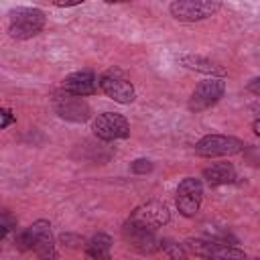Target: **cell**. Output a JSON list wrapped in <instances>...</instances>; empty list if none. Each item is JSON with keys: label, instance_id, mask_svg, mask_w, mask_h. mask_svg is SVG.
I'll list each match as a JSON object with an SVG mask.
<instances>
[{"label": "cell", "instance_id": "7c38bea8", "mask_svg": "<svg viewBox=\"0 0 260 260\" xmlns=\"http://www.w3.org/2000/svg\"><path fill=\"white\" fill-rule=\"evenodd\" d=\"M100 81V89L110 98L114 100L116 104H122V106H128L136 100V89L132 85L130 79H126L122 73L118 71H106L98 77Z\"/></svg>", "mask_w": 260, "mask_h": 260}, {"label": "cell", "instance_id": "ffe728a7", "mask_svg": "<svg viewBox=\"0 0 260 260\" xmlns=\"http://www.w3.org/2000/svg\"><path fill=\"white\" fill-rule=\"evenodd\" d=\"M152 169H154V165L150 158H134L130 162V173H134V175H148V173H152Z\"/></svg>", "mask_w": 260, "mask_h": 260}, {"label": "cell", "instance_id": "ba28073f", "mask_svg": "<svg viewBox=\"0 0 260 260\" xmlns=\"http://www.w3.org/2000/svg\"><path fill=\"white\" fill-rule=\"evenodd\" d=\"M128 221L144 228V230H150V232H156L160 228H165L169 221H171V209L165 201H158V199H150V201H144L140 205H136L130 215H128Z\"/></svg>", "mask_w": 260, "mask_h": 260}, {"label": "cell", "instance_id": "d6986e66", "mask_svg": "<svg viewBox=\"0 0 260 260\" xmlns=\"http://www.w3.org/2000/svg\"><path fill=\"white\" fill-rule=\"evenodd\" d=\"M59 242L63 244V246H67V248H85V244H87V240L85 238H81V236H77V234H71V232H65V234H61L59 236Z\"/></svg>", "mask_w": 260, "mask_h": 260}, {"label": "cell", "instance_id": "30bf717a", "mask_svg": "<svg viewBox=\"0 0 260 260\" xmlns=\"http://www.w3.org/2000/svg\"><path fill=\"white\" fill-rule=\"evenodd\" d=\"M122 240L128 250L140 254V256H152L160 252V238H156V232L144 230L132 221L122 223Z\"/></svg>", "mask_w": 260, "mask_h": 260}, {"label": "cell", "instance_id": "2e32d148", "mask_svg": "<svg viewBox=\"0 0 260 260\" xmlns=\"http://www.w3.org/2000/svg\"><path fill=\"white\" fill-rule=\"evenodd\" d=\"M112 246H114L112 236L106 232H98L87 240L83 252L87 254L89 260H112Z\"/></svg>", "mask_w": 260, "mask_h": 260}, {"label": "cell", "instance_id": "8992f818", "mask_svg": "<svg viewBox=\"0 0 260 260\" xmlns=\"http://www.w3.org/2000/svg\"><path fill=\"white\" fill-rule=\"evenodd\" d=\"M225 85H228V83H225V77H205V79H201V81L193 87V91H191V95H189V100H187L189 112L201 114V112L213 108V106L223 98Z\"/></svg>", "mask_w": 260, "mask_h": 260}, {"label": "cell", "instance_id": "9c48e42d", "mask_svg": "<svg viewBox=\"0 0 260 260\" xmlns=\"http://www.w3.org/2000/svg\"><path fill=\"white\" fill-rule=\"evenodd\" d=\"M201 203H203V183H201V179L185 177L177 185V191H175V207H177V211L183 217L191 219V217H195L199 213Z\"/></svg>", "mask_w": 260, "mask_h": 260}, {"label": "cell", "instance_id": "4fadbf2b", "mask_svg": "<svg viewBox=\"0 0 260 260\" xmlns=\"http://www.w3.org/2000/svg\"><path fill=\"white\" fill-rule=\"evenodd\" d=\"M100 87V81L95 77V73L91 69H79V71H73L69 73L63 81H61V89L67 91V93H73V95H79V98H87V95H93Z\"/></svg>", "mask_w": 260, "mask_h": 260}, {"label": "cell", "instance_id": "8fae6325", "mask_svg": "<svg viewBox=\"0 0 260 260\" xmlns=\"http://www.w3.org/2000/svg\"><path fill=\"white\" fill-rule=\"evenodd\" d=\"M93 134L102 142H116L130 136V122L118 112H102L93 118Z\"/></svg>", "mask_w": 260, "mask_h": 260}, {"label": "cell", "instance_id": "277c9868", "mask_svg": "<svg viewBox=\"0 0 260 260\" xmlns=\"http://www.w3.org/2000/svg\"><path fill=\"white\" fill-rule=\"evenodd\" d=\"M246 148L244 140L232 134H205L201 136L193 150L201 158H219V156H234Z\"/></svg>", "mask_w": 260, "mask_h": 260}, {"label": "cell", "instance_id": "5bb4252c", "mask_svg": "<svg viewBox=\"0 0 260 260\" xmlns=\"http://www.w3.org/2000/svg\"><path fill=\"white\" fill-rule=\"evenodd\" d=\"M179 65L189 69V71H195V73H203L207 77H225L228 71L223 65H219L217 61L209 59V57H203V55H195V53H183L179 55Z\"/></svg>", "mask_w": 260, "mask_h": 260}, {"label": "cell", "instance_id": "5b68a950", "mask_svg": "<svg viewBox=\"0 0 260 260\" xmlns=\"http://www.w3.org/2000/svg\"><path fill=\"white\" fill-rule=\"evenodd\" d=\"M223 4L219 0H175L169 4V12L179 22H201L215 16Z\"/></svg>", "mask_w": 260, "mask_h": 260}, {"label": "cell", "instance_id": "cb8c5ba5", "mask_svg": "<svg viewBox=\"0 0 260 260\" xmlns=\"http://www.w3.org/2000/svg\"><path fill=\"white\" fill-rule=\"evenodd\" d=\"M252 132H254V134L260 138V118H256V120L252 122Z\"/></svg>", "mask_w": 260, "mask_h": 260}, {"label": "cell", "instance_id": "ac0fdd59", "mask_svg": "<svg viewBox=\"0 0 260 260\" xmlns=\"http://www.w3.org/2000/svg\"><path fill=\"white\" fill-rule=\"evenodd\" d=\"M16 225H18V219L10 213V211H2V217H0V238L4 240L10 232H14L16 230Z\"/></svg>", "mask_w": 260, "mask_h": 260}, {"label": "cell", "instance_id": "52a82bcc", "mask_svg": "<svg viewBox=\"0 0 260 260\" xmlns=\"http://www.w3.org/2000/svg\"><path fill=\"white\" fill-rule=\"evenodd\" d=\"M51 104H53L55 114H57L61 120H65V122L83 124V122H87V120L91 118V106L85 102V98L67 93V91H63V89H59V91L53 93Z\"/></svg>", "mask_w": 260, "mask_h": 260}, {"label": "cell", "instance_id": "9a60e30c", "mask_svg": "<svg viewBox=\"0 0 260 260\" xmlns=\"http://www.w3.org/2000/svg\"><path fill=\"white\" fill-rule=\"evenodd\" d=\"M201 175L209 187H223L238 181V173L232 162H213L211 167H205Z\"/></svg>", "mask_w": 260, "mask_h": 260}, {"label": "cell", "instance_id": "603a6c76", "mask_svg": "<svg viewBox=\"0 0 260 260\" xmlns=\"http://www.w3.org/2000/svg\"><path fill=\"white\" fill-rule=\"evenodd\" d=\"M81 2H57L55 6L57 8H73V6H79Z\"/></svg>", "mask_w": 260, "mask_h": 260}, {"label": "cell", "instance_id": "e0dca14e", "mask_svg": "<svg viewBox=\"0 0 260 260\" xmlns=\"http://www.w3.org/2000/svg\"><path fill=\"white\" fill-rule=\"evenodd\" d=\"M160 252L167 256V260H189V250L185 244L173 238H160Z\"/></svg>", "mask_w": 260, "mask_h": 260}, {"label": "cell", "instance_id": "7402d4cb", "mask_svg": "<svg viewBox=\"0 0 260 260\" xmlns=\"http://www.w3.org/2000/svg\"><path fill=\"white\" fill-rule=\"evenodd\" d=\"M246 91H250L252 95H260V75L258 77H252L246 83Z\"/></svg>", "mask_w": 260, "mask_h": 260}, {"label": "cell", "instance_id": "44dd1931", "mask_svg": "<svg viewBox=\"0 0 260 260\" xmlns=\"http://www.w3.org/2000/svg\"><path fill=\"white\" fill-rule=\"evenodd\" d=\"M0 118H2V120H0V128H2V130H6L10 124L16 122V116L12 114L10 108H2V110H0Z\"/></svg>", "mask_w": 260, "mask_h": 260}, {"label": "cell", "instance_id": "3957f363", "mask_svg": "<svg viewBox=\"0 0 260 260\" xmlns=\"http://www.w3.org/2000/svg\"><path fill=\"white\" fill-rule=\"evenodd\" d=\"M185 248L189 254L201 258V260H248V254L228 242L211 240V238H187Z\"/></svg>", "mask_w": 260, "mask_h": 260}, {"label": "cell", "instance_id": "7a4b0ae2", "mask_svg": "<svg viewBox=\"0 0 260 260\" xmlns=\"http://www.w3.org/2000/svg\"><path fill=\"white\" fill-rule=\"evenodd\" d=\"M47 14L37 6H16L8 12L6 30L14 41H28L43 32Z\"/></svg>", "mask_w": 260, "mask_h": 260}, {"label": "cell", "instance_id": "6da1fadb", "mask_svg": "<svg viewBox=\"0 0 260 260\" xmlns=\"http://www.w3.org/2000/svg\"><path fill=\"white\" fill-rule=\"evenodd\" d=\"M14 246L20 252H35L39 260H57L59 248L49 219H35L28 228L20 230L14 238Z\"/></svg>", "mask_w": 260, "mask_h": 260}]
</instances>
